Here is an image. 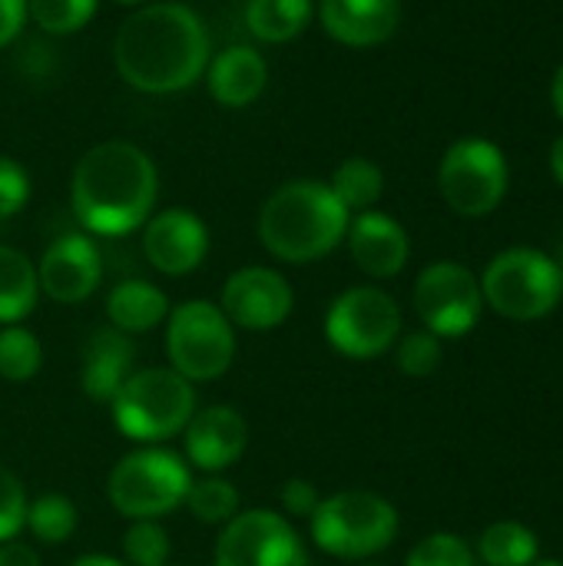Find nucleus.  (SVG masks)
Returning a JSON list of instances; mask_svg holds the SVG:
<instances>
[{
  "label": "nucleus",
  "instance_id": "obj_1",
  "mask_svg": "<svg viewBox=\"0 0 563 566\" xmlns=\"http://www.w3.org/2000/svg\"><path fill=\"white\" fill-rule=\"evenodd\" d=\"M212 40L202 17L176 0L143 3L113 40V63L123 83L139 93H179L206 76Z\"/></svg>",
  "mask_w": 563,
  "mask_h": 566
},
{
  "label": "nucleus",
  "instance_id": "obj_2",
  "mask_svg": "<svg viewBox=\"0 0 563 566\" xmlns=\"http://www.w3.org/2000/svg\"><path fill=\"white\" fill-rule=\"evenodd\" d=\"M159 192L156 163L133 143L110 139L83 153L70 179L73 216L93 235H129L153 216Z\"/></svg>",
  "mask_w": 563,
  "mask_h": 566
},
{
  "label": "nucleus",
  "instance_id": "obj_3",
  "mask_svg": "<svg viewBox=\"0 0 563 566\" xmlns=\"http://www.w3.org/2000/svg\"><path fill=\"white\" fill-rule=\"evenodd\" d=\"M348 222V209L335 199L329 182L292 179L265 199L259 212V242L269 255L305 265L335 252Z\"/></svg>",
  "mask_w": 563,
  "mask_h": 566
},
{
  "label": "nucleus",
  "instance_id": "obj_4",
  "mask_svg": "<svg viewBox=\"0 0 563 566\" xmlns=\"http://www.w3.org/2000/svg\"><path fill=\"white\" fill-rule=\"evenodd\" d=\"M110 411L129 441L159 444L183 434L196 415V388L173 368H139L123 381Z\"/></svg>",
  "mask_w": 563,
  "mask_h": 566
},
{
  "label": "nucleus",
  "instance_id": "obj_5",
  "mask_svg": "<svg viewBox=\"0 0 563 566\" xmlns=\"http://www.w3.org/2000/svg\"><path fill=\"white\" fill-rule=\"evenodd\" d=\"M189 484V464L176 451L149 444L116 461L106 481V497L129 521H159L186 504Z\"/></svg>",
  "mask_w": 563,
  "mask_h": 566
},
{
  "label": "nucleus",
  "instance_id": "obj_6",
  "mask_svg": "<svg viewBox=\"0 0 563 566\" xmlns=\"http://www.w3.org/2000/svg\"><path fill=\"white\" fill-rule=\"evenodd\" d=\"M319 551L342 560H365L392 547L398 537V511L372 491H338L322 497L309 517Z\"/></svg>",
  "mask_w": 563,
  "mask_h": 566
},
{
  "label": "nucleus",
  "instance_id": "obj_7",
  "mask_svg": "<svg viewBox=\"0 0 563 566\" xmlns=\"http://www.w3.org/2000/svg\"><path fill=\"white\" fill-rule=\"evenodd\" d=\"M478 282L484 305L511 322H538L563 298L561 262L538 249H508L494 255Z\"/></svg>",
  "mask_w": 563,
  "mask_h": 566
},
{
  "label": "nucleus",
  "instance_id": "obj_8",
  "mask_svg": "<svg viewBox=\"0 0 563 566\" xmlns=\"http://www.w3.org/2000/svg\"><path fill=\"white\" fill-rule=\"evenodd\" d=\"M169 368L186 381H216L236 358V328L216 302L192 298L166 318Z\"/></svg>",
  "mask_w": 563,
  "mask_h": 566
},
{
  "label": "nucleus",
  "instance_id": "obj_9",
  "mask_svg": "<svg viewBox=\"0 0 563 566\" xmlns=\"http://www.w3.org/2000/svg\"><path fill=\"white\" fill-rule=\"evenodd\" d=\"M398 335H402V308L388 292L375 285L345 289L325 315L329 345L355 361L382 358L385 352L395 348Z\"/></svg>",
  "mask_w": 563,
  "mask_h": 566
},
{
  "label": "nucleus",
  "instance_id": "obj_10",
  "mask_svg": "<svg viewBox=\"0 0 563 566\" xmlns=\"http://www.w3.org/2000/svg\"><path fill=\"white\" fill-rule=\"evenodd\" d=\"M438 186L445 202L458 216H488L501 206L508 192V163L504 153L488 139L455 143L438 169Z\"/></svg>",
  "mask_w": 563,
  "mask_h": 566
},
{
  "label": "nucleus",
  "instance_id": "obj_11",
  "mask_svg": "<svg viewBox=\"0 0 563 566\" xmlns=\"http://www.w3.org/2000/svg\"><path fill=\"white\" fill-rule=\"evenodd\" d=\"M415 312L425 332L438 338H461L481 322V282L461 262H435L415 282Z\"/></svg>",
  "mask_w": 563,
  "mask_h": 566
},
{
  "label": "nucleus",
  "instance_id": "obj_12",
  "mask_svg": "<svg viewBox=\"0 0 563 566\" xmlns=\"http://www.w3.org/2000/svg\"><path fill=\"white\" fill-rule=\"evenodd\" d=\"M216 566H309V554L285 514L256 507L222 527Z\"/></svg>",
  "mask_w": 563,
  "mask_h": 566
},
{
  "label": "nucleus",
  "instance_id": "obj_13",
  "mask_svg": "<svg viewBox=\"0 0 563 566\" xmlns=\"http://www.w3.org/2000/svg\"><path fill=\"white\" fill-rule=\"evenodd\" d=\"M222 315L242 332H272L289 322L295 292L289 279L269 265H246L222 285Z\"/></svg>",
  "mask_w": 563,
  "mask_h": 566
},
{
  "label": "nucleus",
  "instance_id": "obj_14",
  "mask_svg": "<svg viewBox=\"0 0 563 566\" xmlns=\"http://www.w3.org/2000/svg\"><path fill=\"white\" fill-rule=\"evenodd\" d=\"M40 292L60 305H80L100 289L103 279V255L96 242L83 232H66L46 245L37 265Z\"/></svg>",
  "mask_w": 563,
  "mask_h": 566
},
{
  "label": "nucleus",
  "instance_id": "obj_15",
  "mask_svg": "<svg viewBox=\"0 0 563 566\" xmlns=\"http://www.w3.org/2000/svg\"><path fill=\"white\" fill-rule=\"evenodd\" d=\"M206 252H209V229L189 209H163L149 216L143 226V255L156 272L169 279L196 272Z\"/></svg>",
  "mask_w": 563,
  "mask_h": 566
},
{
  "label": "nucleus",
  "instance_id": "obj_16",
  "mask_svg": "<svg viewBox=\"0 0 563 566\" xmlns=\"http://www.w3.org/2000/svg\"><path fill=\"white\" fill-rule=\"evenodd\" d=\"M183 441L192 468H199L202 474H219L246 454L249 424L229 405L196 408V415L183 428Z\"/></svg>",
  "mask_w": 563,
  "mask_h": 566
},
{
  "label": "nucleus",
  "instance_id": "obj_17",
  "mask_svg": "<svg viewBox=\"0 0 563 566\" xmlns=\"http://www.w3.org/2000/svg\"><path fill=\"white\" fill-rule=\"evenodd\" d=\"M348 252H352V262L372 275V279H395L405 265H408V232L402 229V222H395L392 216L385 212H358L352 222H348Z\"/></svg>",
  "mask_w": 563,
  "mask_h": 566
},
{
  "label": "nucleus",
  "instance_id": "obj_18",
  "mask_svg": "<svg viewBox=\"0 0 563 566\" xmlns=\"http://www.w3.org/2000/svg\"><path fill=\"white\" fill-rule=\"evenodd\" d=\"M319 20L345 46H378L398 30L402 0H322Z\"/></svg>",
  "mask_w": 563,
  "mask_h": 566
},
{
  "label": "nucleus",
  "instance_id": "obj_19",
  "mask_svg": "<svg viewBox=\"0 0 563 566\" xmlns=\"http://www.w3.org/2000/svg\"><path fill=\"white\" fill-rule=\"evenodd\" d=\"M269 83V63L259 50L232 43L219 50L206 66V86L212 99L226 109L252 106Z\"/></svg>",
  "mask_w": 563,
  "mask_h": 566
},
{
  "label": "nucleus",
  "instance_id": "obj_20",
  "mask_svg": "<svg viewBox=\"0 0 563 566\" xmlns=\"http://www.w3.org/2000/svg\"><path fill=\"white\" fill-rule=\"evenodd\" d=\"M133 375V345L119 328H96L80 352V388L86 398L110 405Z\"/></svg>",
  "mask_w": 563,
  "mask_h": 566
},
{
  "label": "nucleus",
  "instance_id": "obj_21",
  "mask_svg": "<svg viewBox=\"0 0 563 566\" xmlns=\"http://www.w3.org/2000/svg\"><path fill=\"white\" fill-rule=\"evenodd\" d=\"M110 325L123 335H146L163 318H169V298L163 289H156L146 279H123L110 289L106 298Z\"/></svg>",
  "mask_w": 563,
  "mask_h": 566
},
{
  "label": "nucleus",
  "instance_id": "obj_22",
  "mask_svg": "<svg viewBox=\"0 0 563 566\" xmlns=\"http://www.w3.org/2000/svg\"><path fill=\"white\" fill-rule=\"evenodd\" d=\"M40 295L37 265L13 245H0V325H20Z\"/></svg>",
  "mask_w": 563,
  "mask_h": 566
},
{
  "label": "nucleus",
  "instance_id": "obj_23",
  "mask_svg": "<svg viewBox=\"0 0 563 566\" xmlns=\"http://www.w3.org/2000/svg\"><path fill=\"white\" fill-rule=\"evenodd\" d=\"M315 17V0H249L246 27L262 43L295 40Z\"/></svg>",
  "mask_w": 563,
  "mask_h": 566
},
{
  "label": "nucleus",
  "instance_id": "obj_24",
  "mask_svg": "<svg viewBox=\"0 0 563 566\" xmlns=\"http://www.w3.org/2000/svg\"><path fill=\"white\" fill-rule=\"evenodd\" d=\"M478 554L488 566H531L541 557V544L531 527L518 521H498L478 537Z\"/></svg>",
  "mask_w": 563,
  "mask_h": 566
},
{
  "label": "nucleus",
  "instance_id": "obj_25",
  "mask_svg": "<svg viewBox=\"0 0 563 566\" xmlns=\"http://www.w3.org/2000/svg\"><path fill=\"white\" fill-rule=\"evenodd\" d=\"M329 189H332L335 199L348 209V216H352V212H368V209L382 199V192H385V176H382V169H378L372 159L352 156V159H345V163L335 169Z\"/></svg>",
  "mask_w": 563,
  "mask_h": 566
},
{
  "label": "nucleus",
  "instance_id": "obj_26",
  "mask_svg": "<svg viewBox=\"0 0 563 566\" xmlns=\"http://www.w3.org/2000/svg\"><path fill=\"white\" fill-rule=\"evenodd\" d=\"M186 507H189V514L199 524H212V527L219 524V527H226L239 514V491L226 478L206 474L202 481H192L189 484Z\"/></svg>",
  "mask_w": 563,
  "mask_h": 566
},
{
  "label": "nucleus",
  "instance_id": "obj_27",
  "mask_svg": "<svg viewBox=\"0 0 563 566\" xmlns=\"http://www.w3.org/2000/svg\"><path fill=\"white\" fill-rule=\"evenodd\" d=\"M27 527L40 544H66L76 534V507L63 494H40L27 504Z\"/></svg>",
  "mask_w": 563,
  "mask_h": 566
},
{
  "label": "nucleus",
  "instance_id": "obj_28",
  "mask_svg": "<svg viewBox=\"0 0 563 566\" xmlns=\"http://www.w3.org/2000/svg\"><path fill=\"white\" fill-rule=\"evenodd\" d=\"M43 365L40 338L23 325H3L0 328V378L23 385L30 381Z\"/></svg>",
  "mask_w": 563,
  "mask_h": 566
},
{
  "label": "nucleus",
  "instance_id": "obj_29",
  "mask_svg": "<svg viewBox=\"0 0 563 566\" xmlns=\"http://www.w3.org/2000/svg\"><path fill=\"white\" fill-rule=\"evenodd\" d=\"M100 0H27V17L53 36L83 30L96 17Z\"/></svg>",
  "mask_w": 563,
  "mask_h": 566
},
{
  "label": "nucleus",
  "instance_id": "obj_30",
  "mask_svg": "<svg viewBox=\"0 0 563 566\" xmlns=\"http://www.w3.org/2000/svg\"><path fill=\"white\" fill-rule=\"evenodd\" d=\"M123 557L126 566H166L169 534L159 521H133V527L123 534Z\"/></svg>",
  "mask_w": 563,
  "mask_h": 566
},
{
  "label": "nucleus",
  "instance_id": "obj_31",
  "mask_svg": "<svg viewBox=\"0 0 563 566\" xmlns=\"http://www.w3.org/2000/svg\"><path fill=\"white\" fill-rule=\"evenodd\" d=\"M398 348H395V361H398V368L405 371V375H411V378H428V375H435L438 371V365H441V338L438 335H431V332H411V335H405L402 342H395Z\"/></svg>",
  "mask_w": 563,
  "mask_h": 566
},
{
  "label": "nucleus",
  "instance_id": "obj_32",
  "mask_svg": "<svg viewBox=\"0 0 563 566\" xmlns=\"http://www.w3.org/2000/svg\"><path fill=\"white\" fill-rule=\"evenodd\" d=\"M405 566H475V554L458 534H431L408 554Z\"/></svg>",
  "mask_w": 563,
  "mask_h": 566
},
{
  "label": "nucleus",
  "instance_id": "obj_33",
  "mask_svg": "<svg viewBox=\"0 0 563 566\" xmlns=\"http://www.w3.org/2000/svg\"><path fill=\"white\" fill-rule=\"evenodd\" d=\"M23 527H27V491L20 478L0 464V544L17 541Z\"/></svg>",
  "mask_w": 563,
  "mask_h": 566
},
{
  "label": "nucleus",
  "instance_id": "obj_34",
  "mask_svg": "<svg viewBox=\"0 0 563 566\" xmlns=\"http://www.w3.org/2000/svg\"><path fill=\"white\" fill-rule=\"evenodd\" d=\"M30 199V176L27 169L10 159V156H0V219H10L17 216Z\"/></svg>",
  "mask_w": 563,
  "mask_h": 566
},
{
  "label": "nucleus",
  "instance_id": "obj_35",
  "mask_svg": "<svg viewBox=\"0 0 563 566\" xmlns=\"http://www.w3.org/2000/svg\"><path fill=\"white\" fill-rule=\"evenodd\" d=\"M319 501L322 497H319L312 481L292 478V481L282 484V511H285V517H312Z\"/></svg>",
  "mask_w": 563,
  "mask_h": 566
},
{
  "label": "nucleus",
  "instance_id": "obj_36",
  "mask_svg": "<svg viewBox=\"0 0 563 566\" xmlns=\"http://www.w3.org/2000/svg\"><path fill=\"white\" fill-rule=\"evenodd\" d=\"M27 23V0H0V50L20 36Z\"/></svg>",
  "mask_w": 563,
  "mask_h": 566
},
{
  "label": "nucleus",
  "instance_id": "obj_37",
  "mask_svg": "<svg viewBox=\"0 0 563 566\" xmlns=\"http://www.w3.org/2000/svg\"><path fill=\"white\" fill-rule=\"evenodd\" d=\"M0 566H40V557L23 541H3L0 544Z\"/></svg>",
  "mask_w": 563,
  "mask_h": 566
},
{
  "label": "nucleus",
  "instance_id": "obj_38",
  "mask_svg": "<svg viewBox=\"0 0 563 566\" xmlns=\"http://www.w3.org/2000/svg\"><path fill=\"white\" fill-rule=\"evenodd\" d=\"M70 566H126L116 557H106V554H86V557H76Z\"/></svg>",
  "mask_w": 563,
  "mask_h": 566
},
{
  "label": "nucleus",
  "instance_id": "obj_39",
  "mask_svg": "<svg viewBox=\"0 0 563 566\" xmlns=\"http://www.w3.org/2000/svg\"><path fill=\"white\" fill-rule=\"evenodd\" d=\"M551 169H554L557 182L563 186V136L554 143V149H551Z\"/></svg>",
  "mask_w": 563,
  "mask_h": 566
},
{
  "label": "nucleus",
  "instance_id": "obj_40",
  "mask_svg": "<svg viewBox=\"0 0 563 566\" xmlns=\"http://www.w3.org/2000/svg\"><path fill=\"white\" fill-rule=\"evenodd\" d=\"M554 109H557V116L563 119V63L561 70H557V76H554Z\"/></svg>",
  "mask_w": 563,
  "mask_h": 566
},
{
  "label": "nucleus",
  "instance_id": "obj_41",
  "mask_svg": "<svg viewBox=\"0 0 563 566\" xmlns=\"http://www.w3.org/2000/svg\"><path fill=\"white\" fill-rule=\"evenodd\" d=\"M531 566H563L561 560H538V564H531Z\"/></svg>",
  "mask_w": 563,
  "mask_h": 566
},
{
  "label": "nucleus",
  "instance_id": "obj_42",
  "mask_svg": "<svg viewBox=\"0 0 563 566\" xmlns=\"http://www.w3.org/2000/svg\"><path fill=\"white\" fill-rule=\"evenodd\" d=\"M116 3H129V7H136V3H146V0H116Z\"/></svg>",
  "mask_w": 563,
  "mask_h": 566
}]
</instances>
